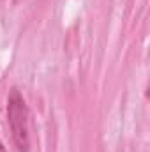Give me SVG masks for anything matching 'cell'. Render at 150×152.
Segmentation results:
<instances>
[{
    "instance_id": "1",
    "label": "cell",
    "mask_w": 150,
    "mask_h": 152,
    "mask_svg": "<svg viewBox=\"0 0 150 152\" xmlns=\"http://www.w3.org/2000/svg\"><path fill=\"white\" fill-rule=\"evenodd\" d=\"M7 124L18 152H30V112L23 94L12 87L7 96Z\"/></svg>"
},
{
    "instance_id": "2",
    "label": "cell",
    "mask_w": 150,
    "mask_h": 152,
    "mask_svg": "<svg viewBox=\"0 0 150 152\" xmlns=\"http://www.w3.org/2000/svg\"><path fill=\"white\" fill-rule=\"evenodd\" d=\"M0 152H7V149H5V145H4L2 140H0Z\"/></svg>"
}]
</instances>
